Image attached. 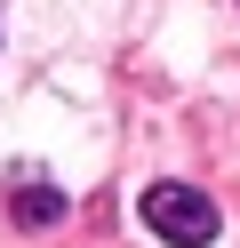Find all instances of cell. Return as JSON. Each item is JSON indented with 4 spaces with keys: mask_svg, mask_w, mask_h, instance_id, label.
Returning a JSON list of instances; mask_svg holds the SVG:
<instances>
[{
    "mask_svg": "<svg viewBox=\"0 0 240 248\" xmlns=\"http://www.w3.org/2000/svg\"><path fill=\"white\" fill-rule=\"evenodd\" d=\"M144 232H160L168 248H208L216 240V200L192 184H152L144 192Z\"/></svg>",
    "mask_w": 240,
    "mask_h": 248,
    "instance_id": "1",
    "label": "cell"
},
{
    "mask_svg": "<svg viewBox=\"0 0 240 248\" xmlns=\"http://www.w3.org/2000/svg\"><path fill=\"white\" fill-rule=\"evenodd\" d=\"M56 216H64V192H48V184H16V224L40 232V224H56Z\"/></svg>",
    "mask_w": 240,
    "mask_h": 248,
    "instance_id": "2",
    "label": "cell"
}]
</instances>
